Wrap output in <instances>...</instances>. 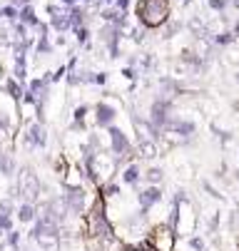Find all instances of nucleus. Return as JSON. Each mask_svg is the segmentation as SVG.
<instances>
[{
	"label": "nucleus",
	"mask_w": 239,
	"mask_h": 251,
	"mask_svg": "<svg viewBox=\"0 0 239 251\" xmlns=\"http://www.w3.org/2000/svg\"><path fill=\"white\" fill-rule=\"evenodd\" d=\"M169 15H172L169 0H140L137 3V20L147 30L162 27L169 20Z\"/></svg>",
	"instance_id": "obj_1"
},
{
	"label": "nucleus",
	"mask_w": 239,
	"mask_h": 251,
	"mask_svg": "<svg viewBox=\"0 0 239 251\" xmlns=\"http://www.w3.org/2000/svg\"><path fill=\"white\" fill-rule=\"evenodd\" d=\"M43 194V187H40V179L38 174L32 172L30 167H23L18 172V197H23V201H32L35 204Z\"/></svg>",
	"instance_id": "obj_2"
},
{
	"label": "nucleus",
	"mask_w": 239,
	"mask_h": 251,
	"mask_svg": "<svg viewBox=\"0 0 239 251\" xmlns=\"http://www.w3.org/2000/svg\"><path fill=\"white\" fill-rule=\"evenodd\" d=\"M23 147L25 150H43L48 147V129L40 120H25L23 122Z\"/></svg>",
	"instance_id": "obj_3"
},
{
	"label": "nucleus",
	"mask_w": 239,
	"mask_h": 251,
	"mask_svg": "<svg viewBox=\"0 0 239 251\" xmlns=\"http://www.w3.org/2000/svg\"><path fill=\"white\" fill-rule=\"evenodd\" d=\"M107 150H110V154H112L117 162L125 159L127 154H132L130 137H127L117 125H110V127H107Z\"/></svg>",
	"instance_id": "obj_4"
},
{
	"label": "nucleus",
	"mask_w": 239,
	"mask_h": 251,
	"mask_svg": "<svg viewBox=\"0 0 239 251\" xmlns=\"http://www.w3.org/2000/svg\"><path fill=\"white\" fill-rule=\"evenodd\" d=\"M169 117H172V100H169V97H157L150 104V120L147 122L162 134V129L169 122Z\"/></svg>",
	"instance_id": "obj_5"
},
{
	"label": "nucleus",
	"mask_w": 239,
	"mask_h": 251,
	"mask_svg": "<svg viewBox=\"0 0 239 251\" xmlns=\"http://www.w3.org/2000/svg\"><path fill=\"white\" fill-rule=\"evenodd\" d=\"M62 199H65V206H67V211H70L73 217H82V214H85V209H87V192H85V187L67 184Z\"/></svg>",
	"instance_id": "obj_6"
},
{
	"label": "nucleus",
	"mask_w": 239,
	"mask_h": 251,
	"mask_svg": "<svg viewBox=\"0 0 239 251\" xmlns=\"http://www.w3.org/2000/svg\"><path fill=\"white\" fill-rule=\"evenodd\" d=\"M175 239H177V234H175V229L169 226V224H159V226H155L147 234V241L157 251H172L175 249Z\"/></svg>",
	"instance_id": "obj_7"
},
{
	"label": "nucleus",
	"mask_w": 239,
	"mask_h": 251,
	"mask_svg": "<svg viewBox=\"0 0 239 251\" xmlns=\"http://www.w3.org/2000/svg\"><path fill=\"white\" fill-rule=\"evenodd\" d=\"M92 112H95V127H100V129H107L117 120V107H115V102H107V100H100L92 107Z\"/></svg>",
	"instance_id": "obj_8"
},
{
	"label": "nucleus",
	"mask_w": 239,
	"mask_h": 251,
	"mask_svg": "<svg viewBox=\"0 0 239 251\" xmlns=\"http://www.w3.org/2000/svg\"><path fill=\"white\" fill-rule=\"evenodd\" d=\"M32 239H35V244L43 249V251H60L62 249V236L60 231H50V229H38L32 226Z\"/></svg>",
	"instance_id": "obj_9"
},
{
	"label": "nucleus",
	"mask_w": 239,
	"mask_h": 251,
	"mask_svg": "<svg viewBox=\"0 0 239 251\" xmlns=\"http://www.w3.org/2000/svg\"><path fill=\"white\" fill-rule=\"evenodd\" d=\"M162 199V192L155 187V184H150L147 189H142L140 194H137V201H140V211L142 214H147V209L152 206V204H157Z\"/></svg>",
	"instance_id": "obj_10"
},
{
	"label": "nucleus",
	"mask_w": 239,
	"mask_h": 251,
	"mask_svg": "<svg viewBox=\"0 0 239 251\" xmlns=\"http://www.w3.org/2000/svg\"><path fill=\"white\" fill-rule=\"evenodd\" d=\"M23 82H18L15 77H3V92H5V97H10L15 104H20V97H23Z\"/></svg>",
	"instance_id": "obj_11"
},
{
	"label": "nucleus",
	"mask_w": 239,
	"mask_h": 251,
	"mask_svg": "<svg viewBox=\"0 0 239 251\" xmlns=\"http://www.w3.org/2000/svg\"><path fill=\"white\" fill-rule=\"evenodd\" d=\"M18 20H20L23 25H27L30 30H35V27L40 25V20H38V15H35V8H32V3H30V5H20V10H18Z\"/></svg>",
	"instance_id": "obj_12"
},
{
	"label": "nucleus",
	"mask_w": 239,
	"mask_h": 251,
	"mask_svg": "<svg viewBox=\"0 0 239 251\" xmlns=\"http://www.w3.org/2000/svg\"><path fill=\"white\" fill-rule=\"evenodd\" d=\"M35 217H38V206L32 204V201H23L20 209H18V219L23 224H32V222H35Z\"/></svg>",
	"instance_id": "obj_13"
},
{
	"label": "nucleus",
	"mask_w": 239,
	"mask_h": 251,
	"mask_svg": "<svg viewBox=\"0 0 239 251\" xmlns=\"http://www.w3.org/2000/svg\"><path fill=\"white\" fill-rule=\"evenodd\" d=\"M137 154H140L142 159H155V157H157V145H155V139H140Z\"/></svg>",
	"instance_id": "obj_14"
},
{
	"label": "nucleus",
	"mask_w": 239,
	"mask_h": 251,
	"mask_svg": "<svg viewBox=\"0 0 239 251\" xmlns=\"http://www.w3.org/2000/svg\"><path fill=\"white\" fill-rule=\"evenodd\" d=\"M140 176H142V174H140V167L134 164V162H130V164L122 169V182L130 184V187H132V184H137V182H140Z\"/></svg>",
	"instance_id": "obj_15"
},
{
	"label": "nucleus",
	"mask_w": 239,
	"mask_h": 251,
	"mask_svg": "<svg viewBox=\"0 0 239 251\" xmlns=\"http://www.w3.org/2000/svg\"><path fill=\"white\" fill-rule=\"evenodd\" d=\"M70 32L75 35V40H78L80 45H87V43H90V27H87V25H80V27H73Z\"/></svg>",
	"instance_id": "obj_16"
},
{
	"label": "nucleus",
	"mask_w": 239,
	"mask_h": 251,
	"mask_svg": "<svg viewBox=\"0 0 239 251\" xmlns=\"http://www.w3.org/2000/svg\"><path fill=\"white\" fill-rule=\"evenodd\" d=\"M237 38H234V35H232V30H227V32H219V35H214V38H212V43L214 45H219V48H224V45H232Z\"/></svg>",
	"instance_id": "obj_17"
},
{
	"label": "nucleus",
	"mask_w": 239,
	"mask_h": 251,
	"mask_svg": "<svg viewBox=\"0 0 239 251\" xmlns=\"http://www.w3.org/2000/svg\"><path fill=\"white\" fill-rule=\"evenodd\" d=\"M145 32H147V27H127V35L132 38V43H142Z\"/></svg>",
	"instance_id": "obj_18"
},
{
	"label": "nucleus",
	"mask_w": 239,
	"mask_h": 251,
	"mask_svg": "<svg viewBox=\"0 0 239 251\" xmlns=\"http://www.w3.org/2000/svg\"><path fill=\"white\" fill-rule=\"evenodd\" d=\"M145 179H147L150 184H157V182H162V169H157V167L147 169V172H145Z\"/></svg>",
	"instance_id": "obj_19"
},
{
	"label": "nucleus",
	"mask_w": 239,
	"mask_h": 251,
	"mask_svg": "<svg viewBox=\"0 0 239 251\" xmlns=\"http://www.w3.org/2000/svg\"><path fill=\"white\" fill-rule=\"evenodd\" d=\"M13 229V214L0 211V231H10Z\"/></svg>",
	"instance_id": "obj_20"
},
{
	"label": "nucleus",
	"mask_w": 239,
	"mask_h": 251,
	"mask_svg": "<svg viewBox=\"0 0 239 251\" xmlns=\"http://www.w3.org/2000/svg\"><path fill=\"white\" fill-rule=\"evenodd\" d=\"M122 77H125V80H130V82H134V80H137V70H134L132 65L122 67Z\"/></svg>",
	"instance_id": "obj_21"
},
{
	"label": "nucleus",
	"mask_w": 239,
	"mask_h": 251,
	"mask_svg": "<svg viewBox=\"0 0 239 251\" xmlns=\"http://www.w3.org/2000/svg\"><path fill=\"white\" fill-rule=\"evenodd\" d=\"M207 5L212 8V10H217V13H222L227 5H229V0H207Z\"/></svg>",
	"instance_id": "obj_22"
},
{
	"label": "nucleus",
	"mask_w": 239,
	"mask_h": 251,
	"mask_svg": "<svg viewBox=\"0 0 239 251\" xmlns=\"http://www.w3.org/2000/svg\"><path fill=\"white\" fill-rule=\"evenodd\" d=\"M120 13H130V5H132V0H115V3H112Z\"/></svg>",
	"instance_id": "obj_23"
},
{
	"label": "nucleus",
	"mask_w": 239,
	"mask_h": 251,
	"mask_svg": "<svg viewBox=\"0 0 239 251\" xmlns=\"http://www.w3.org/2000/svg\"><path fill=\"white\" fill-rule=\"evenodd\" d=\"M107 82V73H92V85H105Z\"/></svg>",
	"instance_id": "obj_24"
},
{
	"label": "nucleus",
	"mask_w": 239,
	"mask_h": 251,
	"mask_svg": "<svg viewBox=\"0 0 239 251\" xmlns=\"http://www.w3.org/2000/svg\"><path fill=\"white\" fill-rule=\"evenodd\" d=\"M134 249H137V251H157V249H155V246H152V244H150L147 239H145V241H140V244L134 246Z\"/></svg>",
	"instance_id": "obj_25"
},
{
	"label": "nucleus",
	"mask_w": 239,
	"mask_h": 251,
	"mask_svg": "<svg viewBox=\"0 0 239 251\" xmlns=\"http://www.w3.org/2000/svg\"><path fill=\"white\" fill-rule=\"evenodd\" d=\"M0 211L13 214V201H10V199H3V201H0Z\"/></svg>",
	"instance_id": "obj_26"
},
{
	"label": "nucleus",
	"mask_w": 239,
	"mask_h": 251,
	"mask_svg": "<svg viewBox=\"0 0 239 251\" xmlns=\"http://www.w3.org/2000/svg\"><path fill=\"white\" fill-rule=\"evenodd\" d=\"M189 246H192V249H197V251H202V249H204V241H202V239H192V241H189Z\"/></svg>",
	"instance_id": "obj_27"
},
{
	"label": "nucleus",
	"mask_w": 239,
	"mask_h": 251,
	"mask_svg": "<svg viewBox=\"0 0 239 251\" xmlns=\"http://www.w3.org/2000/svg\"><path fill=\"white\" fill-rule=\"evenodd\" d=\"M78 3H82V5H87V8H90V5H92V8H100V5H102L100 0H78Z\"/></svg>",
	"instance_id": "obj_28"
},
{
	"label": "nucleus",
	"mask_w": 239,
	"mask_h": 251,
	"mask_svg": "<svg viewBox=\"0 0 239 251\" xmlns=\"http://www.w3.org/2000/svg\"><path fill=\"white\" fill-rule=\"evenodd\" d=\"M60 5H65V8H70V5H78V0H60Z\"/></svg>",
	"instance_id": "obj_29"
},
{
	"label": "nucleus",
	"mask_w": 239,
	"mask_h": 251,
	"mask_svg": "<svg viewBox=\"0 0 239 251\" xmlns=\"http://www.w3.org/2000/svg\"><path fill=\"white\" fill-rule=\"evenodd\" d=\"M232 35H234V38H239V20L234 23V27H232Z\"/></svg>",
	"instance_id": "obj_30"
},
{
	"label": "nucleus",
	"mask_w": 239,
	"mask_h": 251,
	"mask_svg": "<svg viewBox=\"0 0 239 251\" xmlns=\"http://www.w3.org/2000/svg\"><path fill=\"white\" fill-rule=\"evenodd\" d=\"M232 8H234V10H239V0H232Z\"/></svg>",
	"instance_id": "obj_31"
},
{
	"label": "nucleus",
	"mask_w": 239,
	"mask_h": 251,
	"mask_svg": "<svg viewBox=\"0 0 239 251\" xmlns=\"http://www.w3.org/2000/svg\"><path fill=\"white\" fill-rule=\"evenodd\" d=\"M0 80H3V65H0Z\"/></svg>",
	"instance_id": "obj_32"
},
{
	"label": "nucleus",
	"mask_w": 239,
	"mask_h": 251,
	"mask_svg": "<svg viewBox=\"0 0 239 251\" xmlns=\"http://www.w3.org/2000/svg\"><path fill=\"white\" fill-rule=\"evenodd\" d=\"M122 251H137V249H122Z\"/></svg>",
	"instance_id": "obj_33"
},
{
	"label": "nucleus",
	"mask_w": 239,
	"mask_h": 251,
	"mask_svg": "<svg viewBox=\"0 0 239 251\" xmlns=\"http://www.w3.org/2000/svg\"><path fill=\"white\" fill-rule=\"evenodd\" d=\"M0 20H3V10H0Z\"/></svg>",
	"instance_id": "obj_34"
},
{
	"label": "nucleus",
	"mask_w": 239,
	"mask_h": 251,
	"mask_svg": "<svg viewBox=\"0 0 239 251\" xmlns=\"http://www.w3.org/2000/svg\"><path fill=\"white\" fill-rule=\"evenodd\" d=\"M237 82H239V73H237Z\"/></svg>",
	"instance_id": "obj_35"
}]
</instances>
